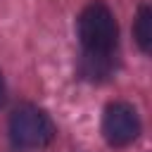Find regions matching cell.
Here are the masks:
<instances>
[{
    "instance_id": "6da1fadb",
    "label": "cell",
    "mask_w": 152,
    "mask_h": 152,
    "mask_svg": "<svg viewBox=\"0 0 152 152\" xmlns=\"http://www.w3.org/2000/svg\"><path fill=\"white\" fill-rule=\"evenodd\" d=\"M78 38L88 52H114L119 26L104 2H90L78 14Z\"/></svg>"
},
{
    "instance_id": "7a4b0ae2",
    "label": "cell",
    "mask_w": 152,
    "mask_h": 152,
    "mask_svg": "<svg viewBox=\"0 0 152 152\" xmlns=\"http://www.w3.org/2000/svg\"><path fill=\"white\" fill-rule=\"evenodd\" d=\"M10 135L19 147H45L55 138V124L43 109L24 104L10 116Z\"/></svg>"
},
{
    "instance_id": "3957f363",
    "label": "cell",
    "mask_w": 152,
    "mask_h": 152,
    "mask_svg": "<svg viewBox=\"0 0 152 152\" xmlns=\"http://www.w3.org/2000/svg\"><path fill=\"white\" fill-rule=\"evenodd\" d=\"M102 133L104 140L114 147H126L131 145L138 133H140V119L138 112L128 102H112L104 109L102 116Z\"/></svg>"
},
{
    "instance_id": "277c9868",
    "label": "cell",
    "mask_w": 152,
    "mask_h": 152,
    "mask_svg": "<svg viewBox=\"0 0 152 152\" xmlns=\"http://www.w3.org/2000/svg\"><path fill=\"white\" fill-rule=\"evenodd\" d=\"M114 69L112 52H88L83 50L81 57V74L88 81H104Z\"/></svg>"
},
{
    "instance_id": "5b68a950",
    "label": "cell",
    "mask_w": 152,
    "mask_h": 152,
    "mask_svg": "<svg viewBox=\"0 0 152 152\" xmlns=\"http://www.w3.org/2000/svg\"><path fill=\"white\" fill-rule=\"evenodd\" d=\"M133 36H135L138 48L142 52H150V48H152V10L147 5H142L140 12H138V17H135Z\"/></svg>"
},
{
    "instance_id": "8992f818",
    "label": "cell",
    "mask_w": 152,
    "mask_h": 152,
    "mask_svg": "<svg viewBox=\"0 0 152 152\" xmlns=\"http://www.w3.org/2000/svg\"><path fill=\"white\" fill-rule=\"evenodd\" d=\"M5 93H7V90H5V81H2V74H0V107L5 104Z\"/></svg>"
}]
</instances>
